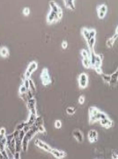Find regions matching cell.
<instances>
[{"instance_id": "cell-1", "label": "cell", "mask_w": 118, "mask_h": 159, "mask_svg": "<svg viewBox=\"0 0 118 159\" xmlns=\"http://www.w3.org/2000/svg\"><path fill=\"white\" fill-rule=\"evenodd\" d=\"M38 132V127L33 124V125L30 126V130L27 131L26 133H25L24 137L22 140V150H23L24 152L27 151V148H28V143L30 142V140L32 139V137L35 135Z\"/></svg>"}, {"instance_id": "cell-2", "label": "cell", "mask_w": 118, "mask_h": 159, "mask_svg": "<svg viewBox=\"0 0 118 159\" xmlns=\"http://www.w3.org/2000/svg\"><path fill=\"white\" fill-rule=\"evenodd\" d=\"M63 14L62 13H56L53 11H51L47 16V23L50 24L54 22H57L62 18Z\"/></svg>"}, {"instance_id": "cell-3", "label": "cell", "mask_w": 118, "mask_h": 159, "mask_svg": "<svg viewBox=\"0 0 118 159\" xmlns=\"http://www.w3.org/2000/svg\"><path fill=\"white\" fill-rule=\"evenodd\" d=\"M40 77H41V82H42V84L44 86H48L49 84H50L51 78H50V74H49V71H48L47 68L43 69L41 73Z\"/></svg>"}, {"instance_id": "cell-4", "label": "cell", "mask_w": 118, "mask_h": 159, "mask_svg": "<svg viewBox=\"0 0 118 159\" xmlns=\"http://www.w3.org/2000/svg\"><path fill=\"white\" fill-rule=\"evenodd\" d=\"M27 108H28L30 114H33L37 116V110H36V100L34 98H30L27 101Z\"/></svg>"}, {"instance_id": "cell-5", "label": "cell", "mask_w": 118, "mask_h": 159, "mask_svg": "<svg viewBox=\"0 0 118 159\" xmlns=\"http://www.w3.org/2000/svg\"><path fill=\"white\" fill-rule=\"evenodd\" d=\"M37 68H38V63L36 62H32V63L28 66V67H27L26 71L25 72V74H24L25 78H30V75L33 74L34 71H36Z\"/></svg>"}, {"instance_id": "cell-6", "label": "cell", "mask_w": 118, "mask_h": 159, "mask_svg": "<svg viewBox=\"0 0 118 159\" xmlns=\"http://www.w3.org/2000/svg\"><path fill=\"white\" fill-rule=\"evenodd\" d=\"M107 117V115L105 113H103V112L100 111V110H98V112L95 115L89 116V123L93 124V123L96 122V121H100L101 119L105 118V117Z\"/></svg>"}, {"instance_id": "cell-7", "label": "cell", "mask_w": 118, "mask_h": 159, "mask_svg": "<svg viewBox=\"0 0 118 159\" xmlns=\"http://www.w3.org/2000/svg\"><path fill=\"white\" fill-rule=\"evenodd\" d=\"M78 82L80 88H85L88 85V75L85 73H81L79 75Z\"/></svg>"}, {"instance_id": "cell-8", "label": "cell", "mask_w": 118, "mask_h": 159, "mask_svg": "<svg viewBox=\"0 0 118 159\" xmlns=\"http://www.w3.org/2000/svg\"><path fill=\"white\" fill-rule=\"evenodd\" d=\"M35 145H36L38 147H39L40 149L43 150H45V151H47V152H50V150H51V149H52L51 147H50L49 145H47L46 143H45L44 142L41 141V140H39V139H37V140L35 141Z\"/></svg>"}, {"instance_id": "cell-9", "label": "cell", "mask_w": 118, "mask_h": 159, "mask_svg": "<svg viewBox=\"0 0 118 159\" xmlns=\"http://www.w3.org/2000/svg\"><path fill=\"white\" fill-rule=\"evenodd\" d=\"M50 154H52V155L56 158H63L66 156V152L59 150H55V149H51Z\"/></svg>"}, {"instance_id": "cell-10", "label": "cell", "mask_w": 118, "mask_h": 159, "mask_svg": "<svg viewBox=\"0 0 118 159\" xmlns=\"http://www.w3.org/2000/svg\"><path fill=\"white\" fill-rule=\"evenodd\" d=\"M73 136L77 140L78 142H82L83 140H84V137H83V134L81 131H80L79 130H75L73 132Z\"/></svg>"}, {"instance_id": "cell-11", "label": "cell", "mask_w": 118, "mask_h": 159, "mask_svg": "<svg viewBox=\"0 0 118 159\" xmlns=\"http://www.w3.org/2000/svg\"><path fill=\"white\" fill-rule=\"evenodd\" d=\"M98 132H96L95 130H89L88 137H89V139L90 142H96V140H98Z\"/></svg>"}, {"instance_id": "cell-12", "label": "cell", "mask_w": 118, "mask_h": 159, "mask_svg": "<svg viewBox=\"0 0 118 159\" xmlns=\"http://www.w3.org/2000/svg\"><path fill=\"white\" fill-rule=\"evenodd\" d=\"M100 122L101 124V126H105V128H110L113 126V122L111 121L108 117H105V118H102L100 120Z\"/></svg>"}, {"instance_id": "cell-13", "label": "cell", "mask_w": 118, "mask_h": 159, "mask_svg": "<svg viewBox=\"0 0 118 159\" xmlns=\"http://www.w3.org/2000/svg\"><path fill=\"white\" fill-rule=\"evenodd\" d=\"M50 6L51 7V11H53L56 13H62V10L59 7L58 5L54 1H50Z\"/></svg>"}, {"instance_id": "cell-14", "label": "cell", "mask_w": 118, "mask_h": 159, "mask_svg": "<svg viewBox=\"0 0 118 159\" xmlns=\"http://www.w3.org/2000/svg\"><path fill=\"white\" fill-rule=\"evenodd\" d=\"M117 80H118V73H117V70L113 74L110 75V81L109 83L111 85H114L117 83Z\"/></svg>"}, {"instance_id": "cell-15", "label": "cell", "mask_w": 118, "mask_h": 159, "mask_svg": "<svg viewBox=\"0 0 118 159\" xmlns=\"http://www.w3.org/2000/svg\"><path fill=\"white\" fill-rule=\"evenodd\" d=\"M117 37H118V34L116 33L112 38H109V39L107 40V42H106V45H107V46H108V47H112V46H113L114 43H115L116 39L117 38Z\"/></svg>"}, {"instance_id": "cell-16", "label": "cell", "mask_w": 118, "mask_h": 159, "mask_svg": "<svg viewBox=\"0 0 118 159\" xmlns=\"http://www.w3.org/2000/svg\"><path fill=\"white\" fill-rule=\"evenodd\" d=\"M64 3L67 8H69L71 10L75 9V6H74V0H63Z\"/></svg>"}, {"instance_id": "cell-17", "label": "cell", "mask_w": 118, "mask_h": 159, "mask_svg": "<svg viewBox=\"0 0 118 159\" xmlns=\"http://www.w3.org/2000/svg\"><path fill=\"white\" fill-rule=\"evenodd\" d=\"M89 60H90V65H91V66L93 68V66L95 65V62H96V54L93 51H90V55H89Z\"/></svg>"}, {"instance_id": "cell-18", "label": "cell", "mask_w": 118, "mask_h": 159, "mask_svg": "<svg viewBox=\"0 0 118 159\" xmlns=\"http://www.w3.org/2000/svg\"><path fill=\"white\" fill-rule=\"evenodd\" d=\"M0 55L3 58H7L9 56V51L6 47L3 46L0 48Z\"/></svg>"}, {"instance_id": "cell-19", "label": "cell", "mask_w": 118, "mask_h": 159, "mask_svg": "<svg viewBox=\"0 0 118 159\" xmlns=\"http://www.w3.org/2000/svg\"><path fill=\"white\" fill-rule=\"evenodd\" d=\"M36 117H37V116H36V115H34V114H30V117H29L28 121L26 122V124H27V125H28V126H31L33 125V124L34 123V121H35Z\"/></svg>"}, {"instance_id": "cell-20", "label": "cell", "mask_w": 118, "mask_h": 159, "mask_svg": "<svg viewBox=\"0 0 118 159\" xmlns=\"http://www.w3.org/2000/svg\"><path fill=\"white\" fill-rule=\"evenodd\" d=\"M101 63H102V58H101L100 55L96 54V62H95V65L93 66V68H98V67H101Z\"/></svg>"}, {"instance_id": "cell-21", "label": "cell", "mask_w": 118, "mask_h": 159, "mask_svg": "<svg viewBox=\"0 0 118 159\" xmlns=\"http://www.w3.org/2000/svg\"><path fill=\"white\" fill-rule=\"evenodd\" d=\"M28 81H29V90H30V91L33 94L35 93V91H36V87H35V85H34V83L33 80L30 79V78H28Z\"/></svg>"}, {"instance_id": "cell-22", "label": "cell", "mask_w": 118, "mask_h": 159, "mask_svg": "<svg viewBox=\"0 0 118 159\" xmlns=\"http://www.w3.org/2000/svg\"><path fill=\"white\" fill-rule=\"evenodd\" d=\"M82 64L86 68H89L91 67V65H90V60H89V58H83L82 59Z\"/></svg>"}, {"instance_id": "cell-23", "label": "cell", "mask_w": 118, "mask_h": 159, "mask_svg": "<svg viewBox=\"0 0 118 159\" xmlns=\"http://www.w3.org/2000/svg\"><path fill=\"white\" fill-rule=\"evenodd\" d=\"M88 45H89V48L91 51H93V48L94 46V44H95V42H96V39L95 38H89L88 41Z\"/></svg>"}, {"instance_id": "cell-24", "label": "cell", "mask_w": 118, "mask_h": 159, "mask_svg": "<svg viewBox=\"0 0 118 159\" xmlns=\"http://www.w3.org/2000/svg\"><path fill=\"white\" fill-rule=\"evenodd\" d=\"M89 31L87 28H83L82 29V34H83V36H84V38L86 39V41H88L89 38H91L89 37Z\"/></svg>"}, {"instance_id": "cell-25", "label": "cell", "mask_w": 118, "mask_h": 159, "mask_svg": "<svg viewBox=\"0 0 118 159\" xmlns=\"http://www.w3.org/2000/svg\"><path fill=\"white\" fill-rule=\"evenodd\" d=\"M34 124L38 127V126L43 125V120H42V118H41V117H37L35 121H34Z\"/></svg>"}, {"instance_id": "cell-26", "label": "cell", "mask_w": 118, "mask_h": 159, "mask_svg": "<svg viewBox=\"0 0 118 159\" xmlns=\"http://www.w3.org/2000/svg\"><path fill=\"white\" fill-rule=\"evenodd\" d=\"M98 112V110L96 109V107H90L89 110V116H93L95 115L96 113Z\"/></svg>"}, {"instance_id": "cell-27", "label": "cell", "mask_w": 118, "mask_h": 159, "mask_svg": "<svg viewBox=\"0 0 118 159\" xmlns=\"http://www.w3.org/2000/svg\"><path fill=\"white\" fill-rule=\"evenodd\" d=\"M98 11H101L103 13L106 14V12H107V6H106V5L103 4V5L99 6L98 7Z\"/></svg>"}, {"instance_id": "cell-28", "label": "cell", "mask_w": 118, "mask_h": 159, "mask_svg": "<svg viewBox=\"0 0 118 159\" xmlns=\"http://www.w3.org/2000/svg\"><path fill=\"white\" fill-rule=\"evenodd\" d=\"M75 111H76V109L73 108V107H68L66 109V113L68 114H71L72 115V114H73L75 113Z\"/></svg>"}, {"instance_id": "cell-29", "label": "cell", "mask_w": 118, "mask_h": 159, "mask_svg": "<svg viewBox=\"0 0 118 159\" xmlns=\"http://www.w3.org/2000/svg\"><path fill=\"white\" fill-rule=\"evenodd\" d=\"M102 74V78L104 80V82H109L110 81V75L109 74Z\"/></svg>"}, {"instance_id": "cell-30", "label": "cell", "mask_w": 118, "mask_h": 159, "mask_svg": "<svg viewBox=\"0 0 118 159\" xmlns=\"http://www.w3.org/2000/svg\"><path fill=\"white\" fill-rule=\"evenodd\" d=\"M27 92V89L24 85H22L19 88V94H25Z\"/></svg>"}, {"instance_id": "cell-31", "label": "cell", "mask_w": 118, "mask_h": 159, "mask_svg": "<svg viewBox=\"0 0 118 159\" xmlns=\"http://www.w3.org/2000/svg\"><path fill=\"white\" fill-rule=\"evenodd\" d=\"M26 125V122H22V123H20V124H18V125L17 126L16 130H22Z\"/></svg>"}, {"instance_id": "cell-32", "label": "cell", "mask_w": 118, "mask_h": 159, "mask_svg": "<svg viewBox=\"0 0 118 159\" xmlns=\"http://www.w3.org/2000/svg\"><path fill=\"white\" fill-rule=\"evenodd\" d=\"M5 150L6 152V154H7V156H8V159L9 158H13V154L11 153V151L7 147H5Z\"/></svg>"}, {"instance_id": "cell-33", "label": "cell", "mask_w": 118, "mask_h": 159, "mask_svg": "<svg viewBox=\"0 0 118 159\" xmlns=\"http://www.w3.org/2000/svg\"><path fill=\"white\" fill-rule=\"evenodd\" d=\"M38 132H39V133H46V130H45L43 125H41V126H38Z\"/></svg>"}, {"instance_id": "cell-34", "label": "cell", "mask_w": 118, "mask_h": 159, "mask_svg": "<svg viewBox=\"0 0 118 159\" xmlns=\"http://www.w3.org/2000/svg\"><path fill=\"white\" fill-rule=\"evenodd\" d=\"M81 56H82V58H88V57H89V54L87 51L83 50V51H81Z\"/></svg>"}, {"instance_id": "cell-35", "label": "cell", "mask_w": 118, "mask_h": 159, "mask_svg": "<svg viewBox=\"0 0 118 159\" xmlns=\"http://www.w3.org/2000/svg\"><path fill=\"white\" fill-rule=\"evenodd\" d=\"M23 15H24L28 16V15H30V10L28 7H26V8L23 9Z\"/></svg>"}, {"instance_id": "cell-36", "label": "cell", "mask_w": 118, "mask_h": 159, "mask_svg": "<svg viewBox=\"0 0 118 159\" xmlns=\"http://www.w3.org/2000/svg\"><path fill=\"white\" fill-rule=\"evenodd\" d=\"M54 126L56 127L57 129H60L61 127V122L60 120H57L54 123Z\"/></svg>"}, {"instance_id": "cell-37", "label": "cell", "mask_w": 118, "mask_h": 159, "mask_svg": "<svg viewBox=\"0 0 118 159\" xmlns=\"http://www.w3.org/2000/svg\"><path fill=\"white\" fill-rule=\"evenodd\" d=\"M20 94V97H21V98H22V99H23L24 102H27V101H28V98H27L26 93H25V94Z\"/></svg>"}, {"instance_id": "cell-38", "label": "cell", "mask_w": 118, "mask_h": 159, "mask_svg": "<svg viewBox=\"0 0 118 159\" xmlns=\"http://www.w3.org/2000/svg\"><path fill=\"white\" fill-rule=\"evenodd\" d=\"M89 33L90 38H95V36H96V31L95 30H90V31H89Z\"/></svg>"}, {"instance_id": "cell-39", "label": "cell", "mask_w": 118, "mask_h": 159, "mask_svg": "<svg viewBox=\"0 0 118 159\" xmlns=\"http://www.w3.org/2000/svg\"><path fill=\"white\" fill-rule=\"evenodd\" d=\"M13 158H15V159H20V158H21L20 152L15 151V153L14 154V155H13Z\"/></svg>"}, {"instance_id": "cell-40", "label": "cell", "mask_w": 118, "mask_h": 159, "mask_svg": "<svg viewBox=\"0 0 118 159\" xmlns=\"http://www.w3.org/2000/svg\"><path fill=\"white\" fill-rule=\"evenodd\" d=\"M78 102L80 103V104H84V102H85V97L84 96H81L79 99H78Z\"/></svg>"}, {"instance_id": "cell-41", "label": "cell", "mask_w": 118, "mask_h": 159, "mask_svg": "<svg viewBox=\"0 0 118 159\" xmlns=\"http://www.w3.org/2000/svg\"><path fill=\"white\" fill-rule=\"evenodd\" d=\"M23 85L26 87L27 90H29V81H28V78H25Z\"/></svg>"}, {"instance_id": "cell-42", "label": "cell", "mask_w": 118, "mask_h": 159, "mask_svg": "<svg viewBox=\"0 0 118 159\" xmlns=\"http://www.w3.org/2000/svg\"><path fill=\"white\" fill-rule=\"evenodd\" d=\"M98 17L100 18H103L105 16V13H103L101 11H98Z\"/></svg>"}, {"instance_id": "cell-43", "label": "cell", "mask_w": 118, "mask_h": 159, "mask_svg": "<svg viewBox=\"0 0 118 159\" xmlns=\"http://www.w3.org/2000/svg\"><path fill=\"white\" fill-rule=\"evenodd\" d=\"M1 154H2V156H3V158L8 159V156H7V154H6V150H3V151H1Z\"/></svg>"}, {"instance_id": "cell-44", "label": "cell", "mask_w": 118, "mask_h": 159, "mask_svg": "<svg viewBox=\"0 0 118 159\" xmlns=\"http://www.w3.org/2000/svg\"><path fill=\"white\" fill-rule=\"evenodd\" d=\"M61 46H62V48H63V49H66L67 46H68V43H67V42L64 41V42L62 43V44H61Z\"/></svg>"}, {"instance_id": "cell-45", "label": "cell", "mask_w": 118, "mask_h": 159, "mask_svg": "<svg viewBox=\"0 0 118 159\" xmlns=\"http://www.w3.org/2000/svg\"><path fill=\"white\" fill-rule=\"evenodd\" d=\"M95 70L96 71V73L99 74H102V70L101 67H98V68H95Z\"/></svg>"}, {"instance_id": "cell-46", "label": "cell", "mask_w": 118, "mask_h": 159, "mask_svg": "<svg viewBox=\"0 0 118 159\" xmlns=\"http://www.w3.org/2000/svg\"><path fill=\"white\" fill-rule=\"evenodd\" d=\"M0 134H3V135H6V129L2 127L1 129H0Z\"/></svg>"}]
</instances>
